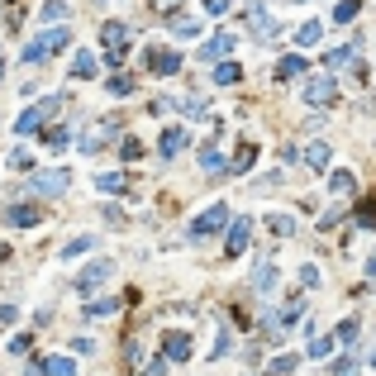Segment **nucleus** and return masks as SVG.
Wrapping results in <instances>:
<instances>
[{
  "label": "nucleus",
  "mask_w": 376,
  "mask_h": 376,
  "mask_svg": "<svg viewBox=\"0 0 376 376\" xmlns=\"http://www.w3.org/2000/svg\"><path fill=\"white\" fill-rule=\"evenodd\" d=\"M67 38H72V29H62V24H53V29H43V33H33L24 43V67H38L43 57H53V53H62L67 48Z\"/></svg>",
  "instance_id": "nucleus-1"
},
{
  "label": "nucleus",
  "mask_w": 376,
  "mask_h": 376,
  "mask_svg": "<svg viewBox=\"0 0 376 376\" xmlns=\"http://www.w3.org/2000/svg\"><path fill=\"white\" fill-rule=\"evenodd\" d=\"M219 229H229V210H224V205H210V210H200V215L186 224V239L205 243V239H215Z\"/></svg>",
  "instance_id": "nucleus-2"
},
{
  "label": "nucleus",
  "mask_w": 376,
  "mask_h": 376,
  "mask_svg": "<svg viewBox=\"0 0 376 376\" xmlns=\"http://www.w3.org/2000/svg\"><path fill=\"white\" fill-rule=\"evenodd\" d=\"M24 190H33V195H62V190H72V172H67V167H57V172H33Z\"/></svg>",
  "instance_id": "nucleus-3"
},
{
  "label": "nucleus",
  "mask_w": 376,
  "mask_h": 376,
  "mask_svg": "<svg viewBox=\"0 0 376 376\" xmlns=\"http://www.w3.org/2000/svg\"><path fill=\"white\" fill-rule=\"evenodd\" d=\"M110 276H114V262H110V257H96V262H91L86 271H77V281H72V286H77L81 296H91L96 286H105Z\"/></svg>",
  "instance_id": "nucleus-4"
},
{
  "label": "nucleus",
  "mask_w": 376,
  "mask_h": 376,
  "mask_svg": "<svg viewBox=\"0 0 376 376\" xmlns=\"http://www.w3.org/2000/svg\"><path fill=\"white\" fill-rule=\"evenodd\" d=\"M100 43H105V62H124V53H129V29L119 24V20H110L100 29Z\"/></svg>",
  "instance_id": "nucleus-5"
},
{
  "label": "nucleus",
  "mask_w": 376,
  "mask_h": 376,
  "mask_svg": "<svg viewBox=\"0 0 376 376\" xmlns=\"http://www.w3.org/2000/svg\"><path fill=\"white\" fill-rule=\"evenodd\" d=\"M57 105H62V100H57V96H53V100H43V105H29L24 114H20V119H15V134H20V138H29V134H38V129H43V119H48V114H53Z\"/></svg>",
  "instance_id": "nucleus-6"
},
{
  "label": "nucleus",
  "mask_w": 376,
  "mask_h": 376,
  "mask_svg": "<svg viewBox=\"0 0 376 376\" xmlns=\"http://www.w3.org/2000/svg\"><path fill=\"white\" fill-rule=\"evenodd\" d=\"M143 67L153 77H176L181 72V53H167V48H143Z\"/></svg>",
  "instance_id": "nucleus-7"
},
{
  "label": "nucleus",
  "mask_w": 376,
  "mask_h": 376,
  "mask_svg": "<svg viewBox=\"0 0 376 376\" xmlns=\"http://www.w3.org/2000/svg\"><path fill=\"white\" fill-rule=\"evenodd\" d=\"M300 96H305L310 105H333V100H338V81L333 77H310Z\"/></svg>",
  "instance_id": "nucleus-8"
},
{
  "label": "nucleus",
  "mask_w": 376,
  "mask_h": 376,
  "mask_svg": "<svg viewBox=\"0 0 376 376\" xmlns=\"http://www.w3.org/2000/svg\"><path fill=\"white\" fill-rule=\"evenodd\" d=\"M114 134H119V119H100V124H91L86 138H81V153H100Z\"/></svg>",
  "instance_id": "nucleus-9"
},
{
  "label": "nucleus",
  "mask_w": 376,
  "mask_h": 376,
  "mask_svg": "<svg viewBox=\"0 0 376 376\" xmlns=\"http://www.w3.org/2000/svg\"><path fill=\"white\" fill-rule=\"evenodd\" d=\"M253 239V219H229V239H224V257H243V248Z\"/></svg>",
  "instance_id": "nucleus-10"
},
{
  "label": "nucleus",
  "mask_w": 376,
  "mask_h": 376,
  "mask_svg": "<svg viewBox=\"0 0 376 376\" xmlns=\"http://www.w3.org/2000/svg\"><path fill=\"white\" fill-rule=\"evenodd\" d=\"M162 352H167V362H186L190 357V333L167 329V333H162Z\"/></svg>",
  "instance_id": "nucleus-11"
},
{
  "label": "nucleus",
  "mask_w": 376,
  "mask_h": 376,
  "mask_svg": "<svg viewBox=\"0 0 376 376\" xmlns=\"http://www.w3.org/2000/svg\"><path fill=\"white\" fill-rule=\"evenodd\" d=\"M158 148H162V158H181L190 148V129H162Z\"/></svg>",
  "instance_id": "nucleus-12"
},
{
  "label": "nucleus",
  "mask_w": 376,
  "mask_h": 376,
  "mask_svg": "<svg viewBox=\"0 0 376 376\" xmlns=\"http://www.w3.org/2000/svg\"><path fill=\"white\" fill-rule=\"evenodd\" d=\"M234 43H239V38H234V33H224V29H219L215 38H210V43H205V48H200V57H205V62H224V57L234 53Z\"/></svg>",
  "instance_id": "nucleus-13"
},
{
  "label": "nucleus",
  "mask_w": 376,
  "mask_h": 376,
  "mask_svg": "<svg viewBox=\"0 0 376 376\" xmlns=\"http://www.w3.org/2000/svg\"><path fill=\"white\" fill-rule=\"evenodd\" d=\"M300 158H305V167H315V172H329V167H333V148H329V143H310Z\"/></svg>",
  "instance_id": "nucleus-14"
},
{
  "label": "nucleus",
  "mask_w": 376,
  "mask_h": 376,
  "mask_svg": "<svg viewBox=\"0 0 376 376\" xmlns=\"http://www.w3.org/2000/svg\"><path fill=\"white\" fill-rule=\"evenodd\" d=\"M276 77H281V81H296V77H310V62H305V57H300V53H291V57H281V62H276Z\"/></svg>",
  "instance_id": "nucleus-15"
},
{
  "label": "nucleus",
  "mask_w": 376,
  "mask_h": 376,
  "mask_svg": "<svg viewBox=\"0 0 376 376\" xmlns=\"http://www.w3.org/2000/svg\"><path fill=\"white\" fill-rule=\"evenodd\" d=\"M329 190L333 195H352L357 190V176H352L348 167H329Z\"/></svg>",
  "instance_id": "nucleus-16"
},
{
  "label": "nucleus",
  "mask_w": 376,
  "mask_h": 376,
  "mask_svg": "<svg viewBox=\"0 0 376 376\" xmlns=\"http://www.w3.org/2000/svg\"><path fill=\"white\" fill-rule=\"evenodd\" d=\"M5 224H10V229H33V224H38V210H33V205H10V210H5Z\"/></svg>",
  "instance_id": "nucleus-17"
},
{
  "label": "nucleus",
  "mask_w": 376,
  "mask_h": 376,
  "mask_svg": "<svg viewBox=\"0 0 376 376\" xmlns=\"http://www.w3.org/2000/svg\"><path fill=\"white\" fill-rule=\"evenodd\" d=\"M38 376H77V362L72 357H43L38 362Z\"/></svg>",
  "instance_id": "nucleus-18"
},
{
  "label": "nucleus",
  "mask_w": 376,
  "mask_h": 376,
  "mask_svg": "<svg viewBox=\"0 0 376 376\" xmlns=\"http://www.w3.org/2000/svg\"><path fill=\"white\" fill-rule=\"evenodd\" d=\"M124 186H129L124 172H100V176H96V190H100V195H119Z\"/></svg>",
  "instance_id": "nucleus-19"
},
{
  "label": "nucleus",
  "mask_w": 376,
  "mask_h": 376,
  "mask_svg": "<svg viewBox=\"0 0 376 376\" xmlns=\"http://www.w3.org/2000/svg\"><path fill=\"white\" fill-rule=\"evenodd\" d=\"M319 38H324V24H319V20H310V24L296 29V48H319Z\"/></svg>",
  "instance_id": "nucleus-20"
},
{
  "label": "nucleus",
  "mask_w": 376,
  "mask_h": 376,
  "mask_svg": "<svg viewBox=\"0 0 376 376\" xmlns=\"http://www.w3.org/2000/svg\"><path fill=\"white\" fill-rule=\"evenodd\" d=\"M243 81V67L239 62H229V57H224V62H215V86H239Z\"/></svg>",
  "instance_id": "nucleus-21"
},
{
  "label": "nucleus",
  "mask_w": 376,
  "mask_h": 376,
  "mask_svg": "<svg viewBox=\"0 0 376 376\" xmlns=\"http://www.w3.org/2000/svg\"><path fill=\"white\" fill-rule=\"evenodd\" d=\"M86 315H91V319H110V315H119V300L114 296H96L91 305H86Z\"/></svg>",
  "instance_id": "nucleus-22"
},
{
  "label": "nucleus",
  "mask_w": 376,
  "mask_h": 376,
  "mask_svg": "<svg viewBox=\"0 0 376 376\" xmlns=\"http://www.w3.org/2000/svg\"><path fill=\"white\" fill-rule=\"evenodd\" d=\"M357 48H362L357 38H352V43H343V48H333V53L324 57V62H329V72H338V67H348L352 57H357Z\"/></svg>",
  "instance_id": "nucleus-23"
},
{
  "label": "nucleus",
  "mask_w": 376,
  "mask_h": 376,
  "mask_svg": "<svg viewBox=\"0 0 376 376\" xmlns=\"http://www.w3.org/2000/svg\"><path fill=\"white\" fill-rule=\"evenodd\" d=\"M229 352H234V329H229V324H219L215 329V348H210V357H229Z\"/></svg>",
  "instance_id": "nucleus-24"
},
{
  "label": "nucleus",
  "mask_w": 376,
  "mask_h": 376,
  "mask_svg": "<svg viewBox=\"0 0 376 376\" xmlns=\"http://www.w3.org/2000/svg\"><path fill=\"white\" fill-rule=\"evenodd\" d=\"M262 219H267V229H271V234H281V239H286V234H296V219H291V215H281V210H267Z\"/></svg>",
  "instance_id": "nucleus-25"
},
{
  "label": "nucleus",
  "mask_w": 376,
  "mask_h": 376,
  "mask_svg": "<svg viewBox=\"0 0 376 376\" xmlns=\"http://www.w3.org/2000/svg\"><path fill=\"white\" fill-rule=\"evenodd\" d=\"M72 77H77V81L96 77V53H77V57H72Z\"/></svg>",
  "instance_id": "nucleus-26"
},
{
  "label": "nucleus",
  "mask_w": 376,
  "mask_h": 376,
  "mask_svg": "<svg viewBox=\"0 0 376 376\" xmlns=\"http://www.w3.org/2000/svg\"><path fill=\"white\" fill-rule=\"evenodd\" d=\"M248 24H253V33H276V24H271V15L262 10V5L248 10Z\"/></svg>",
  "instance_id": "nucleus-27"
},
{
  "label": "nucleus",
  "mask_w": 376,
  "mask_h": 376,
  "mask_svg": "<svg viewBox=\"0 0 376 376\" xmlns=\"http://www.w3.org/2000/svg\"><path fill=\"white\" fill-rule=\"evenodd\" d=\"M200 167H205V172H224V153H219V143H205V148H200Z\"/></svg>",
  "instance_id": "nucleus-28"
},
{
  "label": "nucleus",
  "mask_w": 376,
  "mask_h": 376,
  "mask_svg": "<svg viewBox=\"0 0 376 376\" xmlns=\"http://www.w3.org/2000/svg\"><path fill=\"white\" fill-rule=\"evenodd\" d=\"M91 248H96V239H91V234H86V239H72L67 248H62V262H77L81 253H91Z\"/></svg>",
  "instance_id": "nucleus-29"
},
{
  "label": "nucleus",
  "mask_w": 376,
  "mask_h": 376,
  "mask_svg": "<svg viewBox=\"0 0 376 376\" xmlns=\"http://www.w3.org/2000/svg\"><path fill=\"white\" fill-rule=\"evenodd\" d=\"M253 286H257V291H271V286H276V267H271V262H257V271H253Z\"/></svg>",
  "instance_id": "nucleus-30"
},
{
  "label": "nucleus",
  "mask_w": 376,
  "mask_h": 376,
  "mask_svg": "<svg viewBox=\"0 0 376 376\" xmlns=\"http://www.w3.org/2000/svg\"><path fill=\"white\" fill-rule=\"evenodd\" d=\"M172 33H176V38H195V33H200V20H190V15H176V20H172Z\"/></svg>",
  "instance_id": "nucleus-31"
},
{
  "label": "nucleus",
  "mask_w": 376,
  "mask_h": 376,
  "mask_svg": "<svg viewBox=\"0 0 376 376\" xmlns=\"http://www.w3.org/2000/svg\"><path fill=\"white\" fill-rule=\"evenodd\" d=\"M43 143H48V148H67V143H72V129H67V124H53V129H48V134H43Z\"/></svg>",
  "instance_id": "nucleus-32"
},
{
  "label": "nucleus",
  "mask_w": 376,
  "mask_h": 376,
  "mask_svg": "<svg viewBox=\"0 0 376 376\" xmlns=\"http://www.w3.org/2000/svg\"><path fill=\"white\" fill-rule=\"evenodd\" d=\"M357 10H362L357 0H338V5H333V24H352V20H357Z\"/></svg>",
  "instance_id": "nucleus-33"
},
{
  "label": "nucleus",
  "mask_w": 376,
  "mask_h": 376,
  "mask_svg": "<svg viewBox=\"0 0 376 376\" xmlns=\"http://www.w3.org/2000/svg\"><path fill=\"white\" fill-rule=\"evenodd\" d=\"M253 158H257V148H239V153H234V162H224V172H248V167H253Z\"/></svg>",
  "instance_id": "nucleus-34"
},
{
  "label": "nucleus",
  "mask_w": 376,
  "mask_h": 376,
  "mask_svg": "<svg viewBox=\"0 0 376 376\" xmlns=\"http://www.w3.org/2000/svg\"><path fill=\"white\" fill-rule=\"evenodd\" d=\"M296 367H300V357H296V352H286V357H276V362L267 367V376H291Z\"/></svg>",
  "instance_id": "nucleus-35"
},
{
  "label": "nucleus",
  "mask_w": 376,
  "mask_h": 376,
  "mask_svg": "<svg viewBox=\"0 0 376 376\" xmlns=\"http://www.w3.org/2000/svg\"><path fill=\"white\" fill-rule=\"evenodd\" d=\"M105 91H110V96H134V77H110Z\"/></svg>",
  "instance_id": "nucleus-36"
},
{
  "label": "nucleus",
  "mask_w": 376,
  "mask_h": 376,
  "mask_svg": "<svg viewBox=\"0 0 376 376\" xmlns=\"http://www.w3.org/2000/svg\"><path fill=\"white\" fill-rule=\"evenodd\" d=\"M357 329H362L357 319H343V324H338V333H333V343H352V338H357Z\"/></svg>",
  "instance_id": "nucleus-37"
},
{
  "label": "nucleus",
  "mask_w": 376,
  "mask_h": 376,
  "mask_svg": "<svg viewBox=\"0 0 376 376\" xmlns=\"http://www.w3.org/2000/svg\"><path fill=\"white\" fill-rule=\"evenodd\" d=\"M62 15H67V5H62V0H48V5H43V24H57Z\"/></svg>",
  "instance_id": "nucleus-38"
},
{
  "label": "nucleus",
  "mask_w": 376,
  "mask_h": 376,
  "mask_svg": "<svg viewBox=\"0 0 376 376\" xmlns=\"http://www.w3.org/2000/svg\"><path fill=\"white\" fill-rule=\"evenodd\" d=\"M119 158H124V162H138V158H143V143H138V138H124V148H119Z\"/></svg>",
  "instance_id": "nucleus-39"
},
{
  "label": "nucleus",
  "mask_w": 376,
  "mask_h": 376,
  "mask_svg": "<svg viewBox=\"0 0 376 376\" xmlns=\"http://www.w3.org/2000/svg\"><path fill=\"white\" fill-rule=\"evenodd\" d=\"M10 167H15V172L33 167V153H29V148H15V153H10Z\"/></svg>",
  "instance_id": "nucleus-40"
},
{
  "label": "nucleus",
  "mask_w": 376,
  "mask_h": 376,
  "mask_svg": "<svg viewBox=\"0 0 376 376\" xmlns=\"http://www.w3.org/2000/svg\"><path fill=\"white\" fill-rule=\"evenodd\" d=\"M300 315H305V305H300V300H291V305H286V310H281V324H286V329H291V324H300Z\"/></svg>",
  "instance_id": "nucleus-41"
},
{
  "label": "nucleus",
  "mask_w": 376,
  "mask_h": 376,
  "mask_svg": "<svg viewBox=\"0 0 376 376\" xmlns=\"http://www.w3.org/2000/svg\"><path fill=\"white\" fill-rule=\"evenodd\" d=\"M333 376H357V357H338L333 362Z\"/></svg>",
  "instance_id": "nucleus-42"
},
{
  "label": "nucleus",
  "mask_w": 376,
  "mask_h": 376,
  "mask_svg": "<svg viewBox=\"0 0 376 376\" xmlns=\"http://www.w3.org/2000/svg\"><path fill=\"white\" fill-rule=\"evenodd\" d=\"M329 352H333V338H315L310 343V357H329Z\"/></svg>",
  "instance_id": "nucleus-43"
},
{
  "label": "nucleus",
  "mask_w": 376,
  "mask_h": 376,
  "mask_svg": "<svg viewBox=\"0 0 376 376\" xmlns=\"http://www.w3.org/2000/svg\"><path fill=\"white\" fill-rule=\"evenodd\" d=\"M234 10V0H205V15H229Z\"/></svg>",
  "instance_id": "nucleus-44"
},
{
  "label": "nucleus",
  "mask_w": 376,
  "mask_h": 376,
  "mask_svg": "<svg viewBox=\"0 0 376 376\" xmlns=\"http://www.w3.org/2000/svg\"><path fill=\"white\" fill-rule=\"evenodd\" d=\"M300 281H305V286H319V267H315V262H305V267H300Z\"/></svg>",
  "instance_id": "nucleus-45"
},
{
  "label": "nucleus",
  "mask_w": 376,
  "mask_h": 376,
  "mask_svg": "<svg viewBox=\"0 0 376 376\" xmlns=\"http://www.w3.org/2000/svg\"><path fill=\"white\" fill-rule=\"evenodd\" d=\"M186 114H190V119H210V110H205V100H186Z\"/></svg>",
  "instance_id": "nucleus-46"
},
{
  "label": "nucleus",
  "mask_w": 376,
  "mask_h": 376,
  "mask_svg": "<svg viewBox=\"0 0 376 376\" xmlns=\"http://www.w3.org/2000/svg\"><path fill=\"white\" fill-rule=\"evenodd\" d=\"M29 343H33L29 333H15V338H10V352H29Z\"/></svg>",
  "instance_id": "nucleus-47"
},
{
  "label": "nucleus",
  "mask_w": 376,
  "mask_h": 376,
  "mask_svg": "<svg viewBox=\"0 0 376 376\" xmlns=\"http://www.w3.org/2000/svg\"><path fill=\"white\" fill-rule=\"evenodd\" d=\"M357 224H362V229H376V210H362V215H357Z\"/></svg>",
  "instance_id": "nucleus-48"
},
{
  "label": "nucleus",
  "mask_w": 376,
  "mask_h": 376,
  "mask_svg": "<svg viewBox=\"0 0 376 376\" xmlns=\"http://www.w3.org/2000/svg\"><path fill=\"white\" fill-rule=\"evenodd\" d=\"M167 372V357H158V362H148V376H162Z\"/></svg>",
  "instance_id": "nucleus-49"
},
{
  "label": "nucleus",
  "mask_w": 376,
  "mask_h": 376,
  "mask_svg": "<svg viewBox=\"0 0 376 376\" xmlns=\"http://www.w3.org/2000/svg\"><path fill=\"white\" fill-rule=\"evenodd\" d=\"M367 271H372V276H376V257H367Z\"/></svg>",
  "instance_id": "nucleus-50"
},
{
  "label": "nucleus",
  "mask_w": 376,
  "mask_h": 376,
  "mask_svg": "<svg viewBox=\"0 0 376 376\" xmlns=\"http://www.w3.org/2000/svg\"><path fill=\"white\" fill-rule=\"evenodd\" d=\"M0 77H5V57H0Z\"/></svg>",
  "instance_id": "nucleus-51"
},
{
  "label": "nucleus",
  "mask_w": 376,
  "mask_h": 376,
  "mask_svg": "<svg viewBox=\"0 0 376 376\" xmlns=\"http://www.w3.org/2000/svg\"><path fill=\"white\" fill-rule=\"evenodd\" d=\"M291 5H310V0H291Z\"/></svg>",
  "instance_id": "nucleus-52"
}]
</instances>
